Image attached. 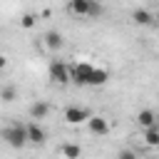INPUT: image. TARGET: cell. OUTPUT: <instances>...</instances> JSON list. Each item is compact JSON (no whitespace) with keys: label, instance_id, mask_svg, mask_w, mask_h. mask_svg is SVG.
<instances>
[{"label":"cell","instance_id":"obj_1","mask_svg":"<svg viewBox=\"0 0 159 159\" xmlns=\"http://www.w3.org/2000/svg\"><path fill=\"white\" fill-rule=\"evenodd\" d=\"M2 139L12 147V149H22L30 139H27V124H22V122H12V124H7L5 129H2Z\"/></svg>","mask_w":159,"mask_h":159},{"label":"cell","instance_id":"obj_2","mask_svg":"<svg viewBox=\"0 0 159 159\" xmlns=\"http://www.w3.org/2000/svg\"><path fill=\"white\" fill-rule=\"evenodd\" d=\"M67 7H70V12H75L80 17H97V15H102V5H97L92 0H72Z\"/></svg>","mask_w":159,"mask_h":159},{"label":"cell","instance_id":"obj_3","mask_svg":"<svg viewBox=\"0 0 159 159\" xmlns=\"http://www.w3.org/2000/svg\"><path fill=\"white\" fill-rule=\"evenodd\" d=\"M50 80L55 84H67L72 82V67H67L62 60H52L50 62Z\"/></svg>","mask_w":159,"mask_h":159},{"label":"cell","instance_id":"obj_4","mask_svg":"<svg viewBox=\"0 0 159 159\" xmlns=\"http://www.w3.org/2000/svg\"><path fill=\"white\" fill-rule=\"evenodd\" d=\"M89 119H92V112H89L87 107L70 104V107L65 109V122L72 124V127H77V124H82V122H89Z\"/></svg>","mask_w":159,"mask_h":159},{"label":"cell","instance_id":"obj_5","mask_svg":"<svg viewBox=\"0 0 159 159\" xmlns=\"http://www.w3.org/2000/svg\"><path fill=\"white\" fill-rule=\"evenodd\" d=\"M92 75H94V67L89 62H77L72 67V82L75 84H89L92 82Z\"/></svg>","mask_w":159,"mask_h":159},{"label":"cell","instance_id":"obj_6","mask_svg":"<svg viewBox=\"0 0 159 159\" xmlns=\"http://www.w3.org/2000/svg\"><path fill=\"white\" fill-rule=\"evenodd\" d=\"M87 129H89L92 134H97V137H104V134L109 132V122H107L104 117H99V114H92V119L87 122Z\"/></svg>","mask_w":159,"mask_h":159},{"label":"cell","instance_id":"obj_7","mask_svg":"<svg viewBox=\"0 0 159 159\" xmlns=\"http://www.w3.org/2000/svg\"><path fill=\"white\" fill-rule=\"evenodd\" d=\"M62 45H65V37H62V32H57V30H50V32H45V47H47L50 52H60V50H62Z\"/></svg>","mask_w":159,"mask_h":159},{"label":"cell","instance_id":"obj_8","mask_svg":"<svg viewBox=\"0 0 159 159\" xmlns=\"http://www.w3.org/2000/svg\"><path fill=\"white\" fill-rule=\"evenodd\" d=\"M27 139H30V144H45L47 134H45V129L40 127V122H30V124H27Z\"/></svg>","mask_w":159,"mask_h":159},{"label":"cell","instance_id":"obj_9","mask_svg":"<svg viewBox=\"0 0 159 159\" xmlns=\"http://www.w3.org/2000/svg\"><path fill=\"white\" fill-rule=\"evenodd\" d=\"M47 114H50V104H47V102L37 99V102H32V104H30V119H32V122L45 119Z\"/></svg>","mask_w":159,"mask_h":159},{"label":"cell","instance_id":"obj_10","mask_svg":"<svg viewBox=\"0 0 159 159\" xmlns=\"http://www.w3.org/2000/svg\"><path fill=\"white\" fill-rule=\"evenodd\" d=\"M137 124L144 127V129L157 127V114H154V109H142V112L137 114Z\"/></svg>","mask_w":159,"mask_h":159},{"label":"cell","instance_id":"obj_11","mask_svg":"<svg viewBox=\"0 0 159 159\" xmlns=\"http://www.w3.org/2000/svg\"><path fill=\"white\" fill-rule=\"evenodd\" d=\"M62 157L65 159H80L82 157V147L80 144H72V142H67V144H62Z\"/></svg>","mask_w":159,"mask_h":159},{"label":"cell","instance_id":"obj_12","mask_svg":"<svg viewBox=\"0 0 159 159\" xmlns=\"http://www.w3.org/2000/svg\"><path fill=\"white\" fill-rule=\"evenodd\" d=\"M132 20H134L137 25H149L154 17H152V12H149V10H144V7H137V10L132 12Z\"/></svg>","mask_w":159,"mask_h":159},{"label":"cell","instance_id":"obj_13","mask_svg":"<svg viewBox=\"0 0 159 159\" xmlns=\"http://www.w3.org/2000/svg\"><path fill=\"white\" fill-rule=\"evenodd\" d=\"M144 142H147V147H159V124L144 132Z\"/></svg>","mask_w":159,"mask_h":159},{"label":"cell","instance_id":"obj_14","mask_svg":"<svg viewBox=\"0 0 159 159\" xmlns=\"http://www.w3.org/2000/svg\"><path fill=\"white\" fill-rule=\"evenodd\" d=\"M107 80H109V72H107V70H102V67H94V75H92V82H89V84H94V87H97V84H104Z\"/></svg>","mask_w":159,"mask_h":159},{"label":"cell","instance_id":"obj_15","mask_svg":"<svg viewBox=\"0 0 159 159\" xmlns=\"http://www.w3.org/2000/svg\"><path fill=\"white\" fill-rule=\"evenodd\" d=\"M0 97H2V102H15L17 89H15L12 84H5V87H2V92H0Z\"/></svg>","mask_w":159,"mask_h":159},{"label":"cell","instance_id":"obj_16","mask_svg":"<svg viewBox=\"0 0 159 159\" xmlns=\"http://www.w3.org/2000/svg\"><path fill=\"white\" fill-rule=\"evenodd\" d=\"M117 159H139V154H137L134 149H119Z\"/></svg>","mask_w":159,"mask_h":159},{"label":"cell","instance_id":"obj_17","mask_svg":"<svg viewBox=\"0 0 159 159\" xmlns=\"http://www.w3.org/2000/svg\"><path fill=\"white\" fill-rule=\"evenodd\" d=\"M20 25H22V27H32V25H35V15H30V12H27V15H22Z\"/></svg>","mask_w":159,"mask_h":159}]
</instances>
